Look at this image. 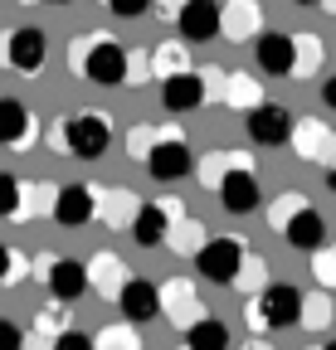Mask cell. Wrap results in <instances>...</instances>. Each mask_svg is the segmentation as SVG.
<instances>
[{
	"instance_id": "14",
	"label": "cell",
	"mask_w": 336,
	"mask_h": 350,
	"mask_svg": "<svg viewBox=\"0 0 336 350\" xmlns=\"http://www.w3.org/2000/svg\"><path fill=\"white\" fill-rule=\"evenodd\" d=\"M44 287H49L54 301H68V306H73L83 292H93V278H88V268H83V262L54 258V262H44Z\"/></svg>"
},
{
	"instance_id": "38",
	"label": "cell",
	"mask_w": 336,
	"mask_h": 350,
	"mask_svg": "<svg viewBox=\"0 0 336 350\" xmlns=\"http://www.w3.org/2000/svg\"><path fill=\"white\" fill-rule=\"evenodd\" d=\"M326 321H331V301L326 297H312L307 312H302V326H326Z\"/></svg>"
},
{
	"instance_id": "12",
	"label": "cell",
	"mask_w": 336,
	"mask_h": 350,
	"mask_svg": "<svg viewBox=\"0 0 336 350\" xmlns=\"http://www.w3.org/2000/svg\"><path fill=\"white\" fill-rule=\"evenodd\" d=\"M161 317L171 321L176 331H190L205 312H200V292H195V282H185V278H171V282H161Z\"/></svg>"
},
{
	"instance_id": "23",
	"label": "cell",
	"mask_w": 336,
	"mask_h": 350,
	"mask_svg": "<svg viewBox=\"0 0 336 350\" xmlns=\"http://www.w3.org/2000/svg\"><path fill=\"white\" fill-rule=\"evenodd\" d=\"M220 88H224V103L239 107V112H254L263 103V88L248 78V73H229V78H220Z\"/></svg>"
},
{
	"instance_id": "24",
	"label": "cell",
	"mask_w": 336,
	"mask_h": 350,
	"mask_svg": "<svg viewBox=\"0 0 336 350\" xmlns=\"http://www.w3.org/2000/svg\"><path fill=\"white\" fill-rule=\"evenodd\" d=\"M185 345L190 350H229V326L220 317H200L190 331H185Z\"/></svg>"
},
{
	"instance_id": "7",
	"label": "cell",
	"mask_w": 336,
	"mask_h": 350,
	"mask_svg": "<svg viewBox=\"0 0 336 350\" xmlns=\"http://www.w3.org/2000/svg\"><path fill=\"white\" fill-rule=\"evenodd\" d=\"M244 131H248V142H254V146L278 151V146H287V142H292L298 122H292V112H287V107H278V103H259L254 112H244Z\"/></svg>"
},
{
	"instance_id": "47",
	"label": "cell",
	"mask_w": 336,
	"mask_h": 350,
	"mask_svg": "<svg viewBox=\"0 0 336 350\" xmlns=\"http://www.w3.org/2000/svg\"><path fill=\"white\" fill-rule=\"evenodd\" d=\"M326 10H331V15H336V0H326Z\"/></svg>"
},
{
	"instance_id": "34",
	"label": "cell",
	"mask_w": 336,
	"mask_h": 350,
	"mask_svg": "<svg viewBox=\"0 0 336 350\" xmlns=\"http://www.w3.org/2000/svg\"><path fill=\"white\" fill-rule=\"evenodd\" d=\"M98 350H137V331L132 326H107V331H98Z\"/></svg>"
},
{
	"instance_id": "29",
	"label": "cell",
	"mask_w": 336,
	"mask_h": 350,
	"mask_svg": "<svg viewBox=\"0 0 336 350\" xmlns=\"http://www.w3.org/2000/svg\"><path fill=\"white\" fill-rule=\"evenodd\" d=\"M166 243H171V248H181V253H190V258H195V253H200V248H205L209 239L200 234V224H195V219H176V229H171V239H166Z\"/></svg>"
},
{
	"instance_id": "6",
	"label": "cell",
	"mask_w": 336,
	"mask_h": 350,
	"mask_svg": "<svg viewBox=\"0 0 336 350\" xmlns=\"http://www.w3.org/2000/svg\"><path fill=\"white\" fill-rule=\"evenodd\" d=\"M176 219H185V204L181 200H142V209H137V219H132L127 234L137 239V248H161L166 239H171Z\"/></svg>"
},
{
	"instance_id": "37",
	"label": "cell",
	"mask_w": 336,
	"mask_h": 350,
	"mask_svg": "<svg viewBox=\"0 0 336 350\" xmlns=\"http://www.w3.org/2000/svg\"><path fill=\"white\" fill-rule=\"evenodd\" d=\"M25 340H29V331H20L10 317H0V350H25Z\"/></svg>"
},
{
	"instance_id": "45",
	"label": "cell",
	"mask_w": 336,
	"mask_h": 350,
	"mask_svg": "<svg viewBox=\"0 0 336 350\" xmlns=\"http://www.w3.org/2000/svg\"><path fill=\"white\" fill-rule=\"evenodd\" d=\"M292 5H326V0H292Z\"/></svg>"
},
{
	"instance_id": "26",
	"label": "cell",
	"mask_w": 336,
	"mask_h": 350,
	"mask_svg": "<svg viewBox=\"0 0 336 350\" xmlns=\"http://www.w3.org/2000/svg\"><path fill=\"white\" fill-rule=\"evenodd\" d=\"M151 73L166 83V78H176V73H190L185 68V44H176V39H166V44H156V54H151Z\"/></svg>"
},
{
	"instance_id": "13",
	"label": "cell",
	"mask_w": 336,
	"mask_h": 350,
	"mask_svg": "<svg viewBox=\"0 0 336 350\" xmlns=\"http://www.w3.org/2000/svg\"><path fill=\"white\" fill-rule=\"evenodd\" d=\"M176 29H181L185 44H209L215 34H224V5H215V0H190L176 15Z\"/></svg>"
},
{
	"instance_id": "15",
	"label": "cell",
	"mask_w": 336,
	"mask_h": 350,
	"mask_svg": "<svg viewBox=\"0 0 336 350\" xmlns=\"http://www.w3.org/2000/svg\"><path fill=\"white\" fill-rule=\"evenodd\" d=\"M254 59L268 78H292L298 73V34H259Z\"/></svg>"
},
{
	"instance_id": "40",
	"label": "cell",
	"mask_w": 336,
	"mask_h": 350,
	"mask_svg": "<svg viewBox=\"0 0 336 350\" xmlns=\"http://www.w3.org/2000/svg\"><path fill=\"white\" fill-rule=\"evenodd\" d=\"M254 282H263V262L248 253V262H244V273H239V282H234V287H254Z\"/></svg>"
},
{
	"instance_id": "5",
	"label": "cell",
	"mask_w": 336,
	"mask_h": 350,
	"mask_svg": "<svg viewBox=\"0 0 336 350\" xmlns=\"http://www.w3.org/2000/svg\"><path fill=\"white\" fill-rule=\"evenodd\" d=\"M244 262H248V253H244V239H234V234H215V239H209V243L195 253V268H200V278H209V282H224V287H234V282H239Z\"/></svg>"
},
{
	"instance_id": "41",
	"label": "cell",
	"mask_w": 336,
	"mask_h": 350,
	"mask_svg": "<svg viewBox=\"0 0 336 350\" xmlns=\"http://www.w3.org/2000/svg\"><path fill=\"white\" fill-rule=\"evenodd\" d=\"M322 103H326V107H331V112H336V73H331V78H326V83H322Z\"/></svg>"
},
{
	"instance_id": "20",
	"label": "cell",
	"mask_w": 336,
	"mask_h": 350,
	"mask_svg": "<svg viewBox=\"0 0 336 350\" xmlns=\"http://www.w3.org/2000/svg\"><path fill=\"white\" fill-rule=\"evenodd\" d=\"M259 25H263V5H259V0H224V39L244 44V39H254Z\"/></svg>"
},
{
	"instance_id": "31",
	"label": "cell",
	"mask_w": 336,
	"mask_h": 350,
	"mask_svg": "<svg viewBox=\"0 0 336 350\" xmlns=\"http://www.w3.org/2000/svg\"><path fill=\"white\" fill-rule=\"evenodd\" d=\"M322 68V39L317 34H298V78H312Z\"/></svg>"
},
{
	"instance_id": "35",
	"label": "cell",
	"mask_w": 336,
	"mask_h": 350,
	"mask_svg": "<svg viewBox=\"0 0 336 350\" xmlns=\"http://www.w3.org/2000/svg\"><path fill=\"white\" fill-rule=\"evenodd\" d=\"M312 278H317L322 287H336V248H331V253H326V248L312 253Z\"/></svg>"
},
{
	"instance_id": "4",
	"label": "cell",
	"mask_w": 336,
	"mask_h": 350,
	"mask_svg": "<svg viewBox=\"0 0 336 350\" xmlns=\"http://www.w3.org/2000/svg\"><path fill=\"white\" fill-rule=\"evenodd\" d=\"M44 59H49V39L34 25H20L10 34H0V68L34 78V73H44Z\"/></svg>"
},
{
	"instance_id": "9",
	"label": "cell",
	"mask_w": 336,
	"mask_h": 350,
	"mask_svg": "<svg viewBox=\"0 0 336 350\" xmlns=\"http://www.w3.org/2000/svg\"><path fill=\"white\" fill-rule=\"evenodd\" d=\"M220 204L229 209V214H254L259 204H263V185H259V170L254 165H234L224 180H220Z\"/></svg>"
},
{
	"instance_id": "39",
	"label": "cell",
	"mask_w": 336,
	"mask_h": 350,
	"mask_svg": "<svg viewBox=\"0 0 336 350\" xmlns=\"http://www.w3.org/2000/svg\"><path fill=\"white\" fill-rule=\"evenodd\" d=\"M54 350H98V340H88L83 331H64V336L54 340Z\"/></svg>"
},
{
	"instance_id": "21",
	"label": "cell",
	"mask_w": 336,
	"mask_h": 350,
	"mask_svg": "<svg viewBox=\"0 0 336 350\" xmlns=\"http://www.w3.org/2000/svg\"><path fill=\"white\" fill-rule=\"evenodd\" d=\"M137 209H142V200H137V195H122V190H98V214H103V224H112V229H132Z\"/></svg>"
},
{
	"instance_id": "22",
	"label": "cell",
	"mask_w": 336,
	"mask_h": 350,
	"mask_svg": "<svg viewBox=\"0 0 336 350\" xmlns=\"http://www.w3.org/2000/svg\"><path fill=\"white\" fill-rule=\"evenodd\" d=\"M88 278H93L98 297H117L122 287H127V273H122V262H117L112 253H98V258L88 262Z\"/></svg>"
},
{
	"instance_id": "43",
	"label": "cell",
	"mask_w": 336,
	"mask_h": 350,
	"mask_svg": "<svg viewBox=\"0 0 336 350\" xmlns=\"http://www.w3.org/2000/svg\"><path fill=\"white\" fill-rule=\"evenodd\" d=\"M244 350H273V345H268V340H263V336H254V340H248V345H244Z\"/></svg>"
},
{
	"instance_id": "18",
	"label": "cell",
	"mask_w": 336,
	"mask_h": 350,
	"mask_svg": "<svg viewBox=\"0 0 336 350\" xmlns=\"http://www.w3.org/2000/svg\"><path fill=\"white\" fill-rule=\"evenodd\" d=\"M292 151H298L302 161H317V165H331L336 156V131H326L322 122H298V131H292Z\"/></svg>"
},
{
	"instance_id": "32",
	"label": "cell",
	"mask_w": 336,
	"mask_h": 350,
	"mask_svg": "<svg viewBox=\"0 0 336 350\" xmlns=\"http://www.w3.org/2000/svg\"><path fill=\"white\" fill-rule=\"evenodd\" d=\"M54 200H59V190H44V185H25V204H20V219H34L39 209H49L54 214ZM15 219V224H20Z\"/></svg>"
},
{
	"instance_id": "44",
	"label": "cell",
	"mask_w": 336,
	"mask_h": 350,
	"mask_svg": "<svg viewBox=\"0 0 336 350\" xmlns=\"http://www.w3.org/2000/svg\"><path fill=\"white\" fill-rule=\"evenodd\" d=\"M326 190H336V156H331V165H326Z\"/></svg>"
},
{
	"instance_id": "48",
	"label": "cell",
	"mask_w": 336,
	"mask_h": 350,
	"mask_svg": "<svg viewBox=\"0 0 336 350\" xmlns=\"http://www.w3.org/2000/svg\"><path fill=\"white\" fill-rule=\"evenodd\" d=\"M322 350H336V340H326V345H322Z\"/></svg>"
},
{
	"instance_id": "3",
	"label": "cell",
	"mask_w": 336,
	"mask_h": 350,
	"mask_svg": "<svg viewBox=\"0 0 336 350\" xmlns=\"http://www.w3.org/2000/svg\"><path fill=\"white\" fill-rule=\"evenodd\" d=\"M302 312H307V292H298L292 282H268L259 297L244 301V321L254 331H292L302 326Z\"/></svg>"
},
{
	"instance_id": "33",
	"label": "cell",
	"mask_w": 336,
	"mask_h": 350,
	"mask_svg": "<svg viewBox=\"0 0 336 350\" xmlns=\"http://www.w3.org/2000/svg\"><path fill=\"white\" fill-rule=\"evenodd\" d=\"M25 278H29V262H25L15 248L0 243V282H25Z\"/></svg>"
},
{
	"instance_id": "1",
	"label": "cell",
	"mask_w": 336,
	"mask_h": 350,
	"mask_svg": "<svg viewBox=\"0 0 336 350\" xmlns=\"http://www.w3.org/2000/svg\"><path fill=\"white\" fill-rule=\"evenodd\" d=\"M73 68L98 88H122L132 73V49L117 44L112 34H83L73 44Z\"/></svg>"
},
{
	"instance_id": "42",
	"label": "cell",
	"mask_w": 336,
	"mask_h": 350,
	"mask_svg": "<svg viewBox=\"0 0 336 350\" xmlns=\"http://www.w3.org/2000/svg\"><path fill=\"white\" fill-rule=\"evenodd\" d=\"M156 5H161V10H166V15H171V20H176V15H181V10H185V5H190V0H156Z\"/></svg>"
},
{
	"instance_id": "28",
	"label": "cell",
	"mask_w": 336,
	"mask_h": 350,
	"mask_svg": "<svg viewBox=\"0 0 336 350\" xmlns=\"http://www.w3.org/2000/svg\"><path fill=\"white\" fill-rule=\"evenodd\" d=\"M20 204H25V180L0 170V219H20Z\"/></svg>"
},
{
	"instance_id": "36",
	"label": "cell",
	"mask_w": 336,
	"mask_h": 350,
	"mask_svg": "<svg viewBox=\"0 0 336 350\" xmlns=\"http://www.w3.org/2000/svg\"><path fill=\"white\" fill-rule=\"evenodd\" d=\"M151 5H156V0H107V10H112L117 20H142Z\"/></svg>"
},
{
	"instance_id": "16",
	"label": "cell",
	"mask_w": 336,
	"mask_h": 350,
	"mask_svg": "<svg viewBox=\"0 0 336 350\" xmlns=\"http://www.w3.org/2000/svg\"><path fill=\"white\" fill-rule=\"evenodd\" d=\"M93 214H98V190L88 185H64L59 200H54V219L64 229H83V224H93Z\"/></svg>"
},
{
	"instance_id": "27",
	"label": "cell",
	"mask_w": 336,
	"mask_h": 350,
	"mask_svg": "<svg viewBox=\"0 0 336 350\" xmlns=\"http://www.w3.org/2000/svg\"><path fill=\"white\" fill-rule=\"evenodd\" d=\"M234 165H248V161H244L239 151H220V156H205V161L195 165V170H200V185H205V190H220V180H224V175H229Z\"/></svg>"
},
{
	"instance_id": "10",
	"label": "cell",
	"mask_w": 336,
	"mask_h": 350,
	"mask_svg": "<svg viewBox=\"0 0 336 350\" xmlns=\"http://www.w3.org/2000/svg\"><path fill=\"white\" fill-rule=\"evenodd\" d=\"M146 170H151V180H161V185H176V180H185V175L195 170V156H190V146H185V131L166 137V142L151 151Z\"/></svg>"
},
{
	"instance_id": "46",
	"label": "cell",
	"mask_w": 336,
	"mask_h": 350,
	"mask_svg": "<svg viewBox=\"0 0 336 350\" xmlns=\"http://www.w3.org/2000/svg\"><path fill=\"white\" fill-rule=\"evenodd\" d=\"M44 5H68V0H44Z\"/></svg>"
},
{
	"instance_id": "30",
	"label": "cell",
	"mask_w": 336,
	"mask_h": 350,
	"mask_svg": "<svg viewBox=\"0 0 336 350\" xmlns=\"http://www.w3.org/2000/svg\"><path fill=\"white\" fill-rule=\"evenodd\" d=\"M302 209H307V200L287 190V195H278V200H273V214H268V224H273V229L283 234V229H287V224H292V219H298Z\"/></svg>"
},
{
	"instance_id": "11",
	"label": "cell",
	"mask_w": 336,
	"mask_h": 350,
	"mask_svg": "<svg viewBox=\"0 0 336 350\" xmlns=\"http://www.w3.org/2000/svg\"><path fill=\"white\" fill-rule=\"evenodd\" d=\"M205 98H209V73H176V78H166V83H161V107H166V112H176V117L200 112Z\"/></svg>"
},
{
	"instance_id": "8",
	"label": "cell",
	"mask_w": 336,
	"mask_h": 350,
	"mask_svg": "<svg viewBox=\"0 0 336 350\" xmlns=\"http://www.w3.org/2000/svg\"><path fill=\"white\" fill-rule=\"evenodd\" d=\"M117 312L127 326H146L161 317V282L151 278H127V287L117 292Z\"/></svg>"
},
{
	"instance_id": "2",
	"label": "cell",
	"mask_w": 336,
	"mask_h": 350,
	"mask_svg": "<svg viewBox=\"0 0 336 350\" xmlns=\"http://www.w3.org/2000/svg\"><path fill=\"white\" fill-rule=\"evenodd\" d=\"M49 146L54 151H68L78 161H98L107 146H112V117L107 112H73V117H59L49 122Z\"/></svg>"
},
{
	"instance_id": "25",
	"label": "cell",
	"mask_w": 336,
	"mask_h": 350,
	"mask_svg": "<svg viewBox=\"0 0 336 350\" xmlns=\"http://www.w3.org/2000/svg\"><path fill=\"white\" fill-rule=\"evenodd\" d=\"M181 126H151V122H142V126H132L127 131V156L132 161H151V151L166 142V137H176Z\"/></svg>"
},
{
	"instance_id": "17",
	"label": "cell",
	"mask_w": 336,
	"mask_h": 350,
	"mask_svg": "<svg viewBox=\"0 0 336 350\" xmlns=\"http://www.w3.org/2000/svg\"><path fill=\"white\" fill-rule=\"evenodd\" d=\"M29 137H34V112L20 98H0V146L25 151Z\"/></svg>"
},
{
	"instance_id": "19",
	"label": "cell",
	"mask_w": 336,
	"mask_h": 350,
	"mask_svg": "<svg viewBox=\"0 0 336 350\" xmlns=\"http://www.w3.org/2000/svg\"><path fill=\"white\" fill-rule=\"evenodd\" d=\"M283 239H287L292 248H298V253H317V248H326V219L307 204V209H302V214L283 229Z\"/></svg>"
}]
</instances>
